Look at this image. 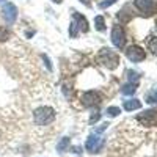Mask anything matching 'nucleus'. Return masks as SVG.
I'll return each mask as SVG.
<instances>
[{"label":"nucleus","instance_id":"obj_22","mask_svg":"<svg viewBox=\"0 0 157 157\" xmlns=\"http://www.w3.org/2000/svg\"><path fill=\"white\" fill-rule=\"evenodd\" d=\"M43 60L46 61V66H47L49 69H52V66H50V63H49V60H47V57H46V55H43Z\"/></svg>","mask_w":157,"mask_h":157},{"label":"nucleus","instance_id":"obj_16","mask_svg":"<svg viewBox=\"0 0 157 157\" xmlns=\"http://www.w3.org/2000/svg\"><path fill=\"white\" fill-rule=\"evenodd\" d=\"M120 113H121L120 107H109V109H107V115H109V116H118Z\"/></svg>","mask_w":157,"mask_h":157},{"label":"nucleus","instance_id":"obj_18","mask_svg":"<svg viewBox=\"0 0 157 157\" xmlns=\"http://www.w3.org/2000/svg\"><path fill=\"white\" fill-rule=\"evenodd\" d=\"M8 38H10V32L3 27H0V41H6Z\"/></svg>","mask_w":157,"mask_h":157},{"label":"nucleus","instance_id":"obj_11","mask_svg":"<svg viewBox=\"0 0 157 157\" xmlns=\"http://www.w3.org/2000/svg\"><path fill=\"white\" fill-rule=\"evenodd\" d=\"M141 107V102L138 99H129V101H124V109L127 112H134V110H138Z\"/></svg>","mask_w":157,"mask_h":157},{"label":"nucleus","instance_id":"obj_25","mask_svg":"<svg viewBox=\"0 0 157 157\" xmlns=\"http://www.w3.org/2000/svg\"><path fill=\"white\" fill-rule=\"evenodd\" d=\"M155 29H157V22H155Z\"/></svg>","mask_w":157,"mask_h":157},{"label":"nucleus","instance_id":"obj_8","mask_svg":"<svg viewBox=\"0 0 157 157\" xmlns=\"http://www.w3.org/2000/svg\"><path fill=\"white\" fill-rule=\"evenodd\" d=\"M134 3H135V6L143 13V14H146V16L152 14L154 10H155V5H154L152 0H135Z\"/></svg>","mask_w":157,"mask_h":157},{"label":"nucleus","instance_id":"obj_9","mask_svg":"<svg viewBox=\"0 0 157 157\" xmlns=\"http://www.w3.org/2000/svg\"><path fill=\"white\" fill-rule=\"evenodd\" d=\"M2 14H3V19L8 22V24H13L17 17V10L13 3H6L2 10Z\"/></svg>","mask_w":157,"mask_h":157},{"label":"nucleus","instance_id":"obj_15","mask_svg":"<svg viewBox=\"0 0 157 157\" xmlns=\"http://www.w3.org/2000/svg\"><path fill=\"white\" fill-rule=\"evenodd\" d=\"M148 49L151 50V54L157 55V38L155 36H152L149 41H148Z\"/></svg>","mask_w":157,"mask_h":157},{"label":"nucleus","instance_id":"obj_17","mask_svg":"<svg viewBox=\"0 0 157 157\" xmlns=\"http://www.w3.org/2000/svg\"><path fill=\"white\" fill-rule=\"evenodd\" d=\"M126 74H127V77H129V80H130V82H132V83H137V80H138V74H137L135 71H127Z\"/></svg>","mask_w":157,"mask_h":157},{"label":"nucleus","instance_id":"obj_4","mask_svg":"<svg viewBox=\"0 0 157 157\" xmlns=\"http://www.w3.org/2000/svg\"><path fill=\"white\" fill-rule=\"evenodd\" d=\"M112 43L118 49L124 47V44H126V33H124V29L121 27V25H115L113 27V30H112Z\"/></svg>","mask_w":157,"mask_h":157},{"label":"nucleus","instance_id":"obj_24","mask_svg":"<svg viewBox=\"0 0 157 157\" xmlns=\"http://www.w3.org/2000/svg\"><path fill=\"white\" fill-rule=\"evenodd\" d=\"M2 2H5V0H0V3H2Z\"/></svg>","mask_w":157,"mask_h":157},{"label":"nucleus","instance_id":"obj_1","mask_svg":"<svg viewBox=\"0 0 157 157\" xmlns=\"http://www.w3.org/2000/svg\"><path fill=\"white\" fill-rule=\"evenodd\" d=\"M98 63L104 64V66L109 68V69H115V68H118V64H120V57H118L113 50H110L109 47H104L98 54Z\"/></svg>","mask_w":157,"mask_h":157},{"label":"nucleus","instance_id":"obj_5","mask_svg":"<svg viewBox=\"0 0 157 157\" xmlns=\"http://www.w3.org/2000/svg\"><path fill=\"white\" fill-rule=\"evenodd\" d=\"M126 57L130 61H134V63H140V61H143L146 58V54H145V50H143L140 46H130L126 50Z\"/></svg>","mask_w":157,"mask_h":157},{"label":"nucleus","instance_id":"obj_23","mask_svg":"<svg viewBox=\"0 0 157 157\" xmlns=\"http://www.w3.org/2000/svg\"><path fill=\"white\" fill-rule=\"evenodd\" d=\"M54 3H61V0H52Z\"/></svg>","mask_w":157,"mask_h":157},{"label":"nucleus","instance_id":"obj_6","mask_svg":"<svg viewBox=\"0 0 157 157\" xmlns=\"http://www.w3.org/2000/svg\"><path fill=\"white\" fill-rule=\"evenodd\" d=\"M101 101L102 98L98 91H86V93L82 94V104L85 107H96L101 104Z\"/></svg>","mask_w":157,"mask_h":157},{"label":"nucleus","instance_id":"obj_13","mask_svg":"<svg viewBox=\"0 0 157 157\" xmlns=\"http://www.w3.org/2000/svg\"><path fill=\"white\" fill-rule=\"evenodd\" d=\"M94 25H96V30H99V32H104V30H105V21H104L102 16H96Z\"/></svg>","mask_w":157,"mask_h":157},{"label":"nucleus","instance_id":"obj_19","mask_svg":"<svg viewBox=\"0 0 157 157\" xmlns=\"http://www.w3.org/2000/svg\"><path fill=\"white\" fill-rule=\"evenodd\" d=\"M77 32H78V27H77V25H75V22H72V24H71V32H69L71 38H75Z\"/></svg>","mask_w":157,"mask_h":157},{"label":"nucleus","instance_id":"obj_2","mask_svg":"<svg viewBox=\"0 0 157 157\" xmlns=\"http://www.w3.org/2000/svg\"><path fill=\"white\" fill-rule=\"evenodd\" d=\"M55 118V112L52 107H39L35 110L33 113V120H35V124L36 126H47L54 121Z\"/></svg>","mask_w":157,"mask_h":157},{"label":"nucleus","instance_id":"obj_21","mask_svg":"<svg viewBox=\"0 0 157 157\" xmlns=\"http://www.w3.org/2000/svg\"><path fill=\"white\" fill-rule=\"evenodd\" d=\"M99 118H101V115L96 112V113H93V115H91V118H90V124H94L98 120H99Z\"/></svg>","mask_w":157,"mask_h":157},{"label":"nucleus","instance_id":"obj_10","mask_svg":"<svg viewBox=\"0 0 157 157\" xmlns=\"http://www.w3.org/2000/svg\"><path fill=\"white\" fill-rule=\"evenodd\" d=\"M72 17H74V21L77 22V27H78V30H80V32L86 33V32L90 30V27H88V21L85 19V16L78 14V13H74Z\"/></svg>","mask_w":157,"mask_h":157},{"label":"nucleus","instance_id":"obj_3","mask_svg":"<svg viewBox=\"0 0 157 157\" xmlns=\"http://www.w3.org/2000/svg\"><path fill=\"white\" fill-rule=\"evenodd\" d=\"M137 121L141 126H146V127H152L157 124V110H146L137 116Z\"/></svg>","mask_w":157,"mask_h":157},{"label":"nucleus","instance_id":"obj_12","mask_svg":"<svg viewBox=\"0 0 157 157\" xmlns=\"http://www.w3.org/2000/svg\"><path fill=\"white\" fill-rule=\"evenodd\" d=\"M135 91H137V83H132V82L127 83V85H124V86L121 88V93H123V94H134Z\"/></svg>","mask_w":157,"mask_h":157},{"label":"nucleus","instance_id":"obj_20","mask_svg":"<svg viewBox=\"0 0 157 157\" xmlns=\"http://www.w3.org/2000/svg\"><path fill=\"white\" fill-rule=\"evenodd\" d=\"M115 2H116V0H105V2H101V3H99V8H107V6L113 5Z\"/></svg>","mask_w":157,"mask_h":157},{"label":"nucleus","instance_id":"obj_7","mask_svg":"<svg viewBox=\"0 0 157 157\" xmlns=\"http://www.w3.org/2000/svg\"><path fill=\"white\" fill-rule=\"evenodd\" d=\"M102 145H104L102 138H101L98 134H93V135L88 137V140H86V143H85V148H86L88 152L96 154V152H99V149L102 148Z\"/></svg>","mask_w":157,"mask_h":157},{"label":"nucleus","instance_id":"obj_14","mask_svg":"<svg viewBox=\"0 0 157 157\" xmlns=\"http://www.w3.org/2000/svg\"><path fill=\"white\" fill-rule=\"evenodd\" d=\"M68 146H69V138H68V137H64V138L60 140V143L57 145V151H58V152H63Z\"/></svg>","mask_w":157,"mask_h":157}]
</instances>
